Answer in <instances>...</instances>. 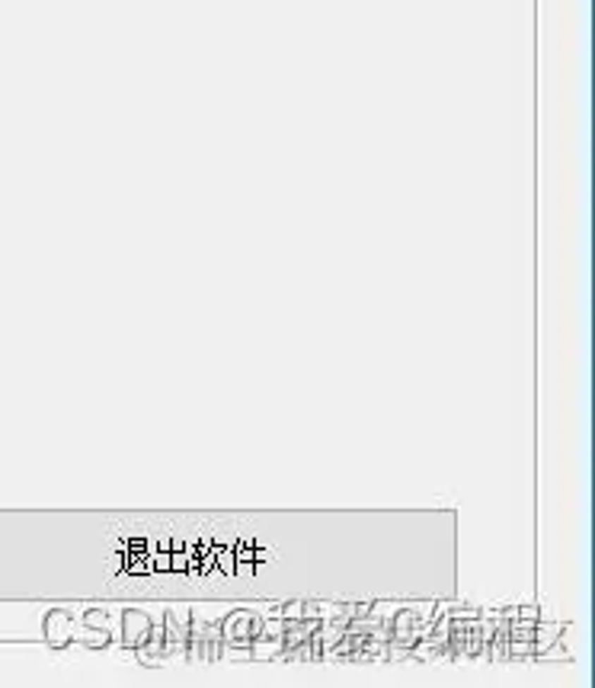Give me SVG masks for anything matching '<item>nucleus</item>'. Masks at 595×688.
Listing matches in <instances>:
<instances>
[{
  "mask_svg": "<svg viewBox=\"0 0 595 688\" xmlns=\"http://www.w3.org/2000/svg\"><path fill=\"white\" fill-rule=\"evenodd\" d=\"M259 631H263V618L257 612H243V608L231 612L221 621V640L228 646H247Z\"/></svg>",
  "mask_w": 595,
  "mask_h": 688,
  "instance_id": "nucleus-1",
  "label": "nucleus"
},
{
  "mask_svg": "<svg viewBox=\"0 0 595 688\" xmlns=\"http://www.w3.org/2000/svg\"><path fill=\"white\" fill-rule=\"evenodd\" d=\"M118 637H122V646H132L138 650L147 637H151V615L141 612V608H128L122 612V625H118Z\"/></svg>",
  "mask_w": 595,
  "mask_h": 688,
  "instance_id": "nucleus-2",
  "label": "nucleus"
},
{
  "mask_svg": "<svg viewBox=\"0 0 595 688\" xmlns=\"http://www.w3.org/2000/svg\"><path fill=\"white\" fill-rule=\"evenodd\" d=\"M45 637H49L51 646L68 644L74 637V618H70V612H61V608L49 612V618H45Z\"/></svg>",
  "mask_w": 595,
  "mask_h": 688,
  "instance_id": "nucleus-3",
  "label": "nucleus"
},
{
  "mask_svg": "<svg viewBox=\"0 0 595 688\" xmlns=\"http://www.w3.org/2000/svg\"><path fill=\"white\" fill-rule=\"evenodd\" d=\"M77 637H80V644H83V646H93V650H103V646L112 640V631H106V627H93V625H83Z\"/></svg>",
  "mask_w": 595,
  "mask_h": 688,
  "instance_id": "nucleus-4",
  "label": "nucleus"
},
{
  "mask_svg": "<svg viewBox=\"0 0 595 688\" xmlns=\"http://www.w3.org/2000/svg\"><path fill=\"white\" fill-rule=\"evenodd\" d=\"M557 637H560V627L538 625V621H534V653H541V650H547L551 644H557Z\"/></svg>",
  "mask_w": 595,
  "mask_h": 688,
  "instance_id": "nucleus-5",
  "label": "nucleus"
},
{
  "mask_svg": "<svg viewBox=\"0 0 595 688\" xmlns=\"http://www.w3.org/2000/svg\"><path fill=\"white\" fill-rule=\"evenodd\" d=\"M109 612H103V608H93V612L83 615V625H93V627H106V631H112V621L106 618Z\"/></svg>",
  "mask_w": 595,
  "mask_h": 688,
  "instance_id": "nucleus-6",
  "label": "nucleus"
},
{
  "mask_svg": "<svg viewBox=\"0 0 595 688\" xmlns=\"http://www.w3.org/2000/svg\"><path fill=\"white\" fill-rule=\"evenodd\" d=\"M278 618L282 621H291V618H305V602H285L282 608H276Z\"/></svg>",
  "mask_w": 595,
  "mask_h": 688,
  "instance_id": "nucleus-7",
  "label": "nucleus"
}]
</instances>
